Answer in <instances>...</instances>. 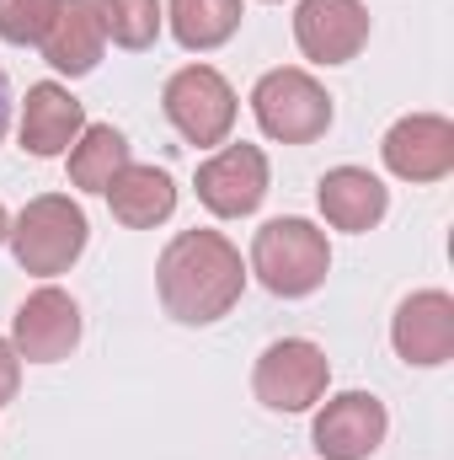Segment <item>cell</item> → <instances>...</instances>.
<instances>
[{"label": "cell", "instance_id": "6da1fadb", "mask_svg": "<svg viewBox=\"0 0 454 460\" xmlns=\"http://www.w3.org/2000/svg\"><path fill=\"white\" fill-rule=\"evenodd\" d=\"M155 289L166 316H177L182 327H209L240 300L246 262L220 230H182L155 262Z\"/></svg>", "mask_w": 454, "mask_h": 460}, {"label": "cell", "instance_id": "7a4b0ae2", "mask_svg": "<svg viewBox=\"0 0 454 460\" xmlns=\"http://www.w3.org/2000/svg\"><path fill=\"white\" fill-rule=\"evenodd\" d=\"M251 273L278 295V300H305L327 284L332 273V246L327 230H316L310 220L289 215V220H267L251 241Z\"/></svg>", "mask_w": 454, "mask_h": 460}, {"label": "cell", "instance_id": "3957f363", "mask_svg": "<svg viewBox=\"0 0 454 460\" xmlns=\"http://www.w3.org/2000/svg\"><path fill=\"white\" fill-rule=\"evenodd\" d=\"M86 209L75 204V199H65V193H43V199H32L11 230H5V241H11V252H16V262L27 268V273H38V279H54V273H65L81 252H86Z\"/></svg>", "mask_w": 454, "mask_h": 460}, {"label": "cell", "instance_id": "277c9868", "mask_svg": "<svg viewBox=\"0 0 454 460\" xmlns=\"http://www.w3.org/2000/svg\"><path fill=\"white\" fill-rule=\"evenodd\" d=\"M251 113L267 139L310 145L332 128V97L310 70H267L251 92Z\"/></svg>", "mask_w": 454, "mask_h": 460}, {"label": "cell", "instance_id": "5b68a950", "mask_svg": "<svg viewBox=\"0 0 454 460\" xmlns=\"http://www.w3.org/2000/svg\"><path fill=\"white\" fill-rule=\"evenodd\" d=\"M161 108L171 118V128L188 139V145H225L230 128H235V92L214 65H188L166 81L161 92Z\"/></svg>", "mask_w": 454, "mask_h": 460}, {"label": "cell", "instance_id": "8992f818", "mask_svg": "<svg viewBox=\"0 0 454 460\" xmlns=\"http://www.w3.org/2000/svg\"><path fill=\"white\" fill-rule=\"evenodd\" d=\"M327 380H332V364L310 338H278V343L262 348L251 391L273 412H305L327 396Z\"/></svg>", "mask_w": 454, "mask_h": 460}, {"label": "cell", "instance_id": "52a82bcc", "mask_svg": "<svg viewBox=\"0 0 454 460\" xmlns=\"http://www.w3.org/2000/svg\"><path fill=\"white\" fill-rule=\"evenodd\" d=\"M75 343H81V305L65 289L43 284L38 295H27L16 305V316H11V348H16V358H27V364H59V358L75 353Z\"/></svg>", "mask_w": 454, "mask_h": 460}, {"label": "cell", "instance_id": "ba28073f", "mask_svg": "<svg viewBox=\"0 0 454 460\" xmlns=\"http://www.w3.org/2000/svg\"><path fill=\"white\" fill-rule=\"evenodd\" d=\"M198 199L209 215L220 220H240L257 215V204L267 199V155L257 145H225L220 155H209L198 166Z\"/></svg>", "mask_w": 454, "mask_h": 460}, {"label": "cell", "instance_id": "9c48e42d", "mask_svg": "<svg viewBox=\"0 0 454 460\" xmlns=\"http://www.w3.org/2000/svg\"><path fill=\"white\" fill-rule=\"evenodd\" d=\"M385 166L401 182H439L454 172V123L439 113H406L390 123L385 145H380Z\"/></svg>", "mask_w": 454, "mask_h": 460}, {"label": "cell", "instance_id": "30bf717a", "mask_svg": "<svg viewBox=\"0 0 454 460\" xmlns=\"http://www.w3.org/2000/svg\"><path fill=\"white\" fill-rule=\"evenodd\" d=\"M385 429H390V418H385V402H380V396H369V391H342V396H332V402L316 412L310 439H316V450L327 460H369L385 445Z\"/></svg>", "mask_w": 454, "mask_h": 460}, {"label": "cell", "instance_id": "8fae6325", "mask_svg": "<svg viewBox=\"0 0 454 460\" xmlns=\"http://www.w3.org/2000/svg\"><path fill=\"white\" fill-rule=\"evenodd\" d=\"M294 43L316 65H347L369 43V11L363 0H300L294 11Z\"/></svg>", "mask_w": 454, "mask_h": 460}, {"label": "cell", "instance_id": "7c38bea8", "mask_svg": "<svg viewBox=\"0 0 454 460\" xmlns=\"http://www.w3.org/2000/svg\"><path fill=\"white\" fill-rule=\"evenodd\" d=\"M390 343L406 364L417 369H439L454 358V300L444 289H417L401 300L396 322H390Z\"/></svg>", "mask_w": 454, "mask_h": 460}, {"label": "cell", "instance_id": "4fadbf2b", "mask_svg": "<svg viewBox=\"0 0 454 460\" xmlns=\"http://www.w3.org/2000/svg\"><path fill=\"white\" fill-rule=\"evenodd\" d=\"M81 128H86V113L59 81L27 86V102H22V150L27 155L54 161V155H65L81 139Z\"/></svg>", "mask_w": 454, "mask_h": 460}, {"label": "cell", "instance_id": "5bb4252c", "mask_svg": "<svg viewBox=\"0 0 454 460\" xmlns=\"http://www.w3.org/2000/svg\"><path fill=\"white\" fill-rule=\"evenodd\" d=\"M38 49H43V59H48L59 75H70V81H75V75H92V70L102 65V49H108V32H102L97 5H92V0H65Z\"/></svg>", "mask_w": 454, "mask_h": 460}, {"label": "cell", "instance_id": "9a60e30c", "mask_svg": "<svg viewBox=\"0 0 454 460\" xmlns=\"http://www.w3.org/2000/svg\"><path fill=\"white\" fill-rule=\"evenodd\" d=\"M316 199H321L327 226L353 230V235H358V230H374L385 220V209H390V188H385L374 172H363V166H332V172L321 177Z\"/></svg>", "mask_w": 454, "mask_h": 460}, {"label": "cell", "instance_id": "2e32d148", "mask_svg": "<svg viewBox=\"0 0 454 460\" xmlns=\"http://www.w3.org/2000/svg\"><path fill=\"white\" fill-rule=\"evenodd\" d=\"M108 209H113L118 226L128 230H150L161 226V220H171V209H177V182H171V172H161V166H123L113 182H108Z\"/></svg>", "mask_w": 454, "mask_h": 460}, {"label": "cell", "instance_id": "e0dca14e", "mask_svg": "<svg viewBox=\"0 0 454 460\" xmlns=\"http://www.w3.org/2000/svg\"><path fill=\"white\" fill-rule=\"evenodd\" d=\"M123 166H128V139L113 123H86L81 139L70 145V182L81 193H108V182Z\"/></svg>", "mask_w": 454, "mask_h": 460}, {"label": "cell", "instance_id": "ac0fdd59", "mask_svg": "<svg viewBox=\"0 0 454 460\" xmlns=\"http://www.w3.org/2000/svg\"><path fill=\"white\" fill-rule=\"evenodd\" d=\"M166 16H171V38H177L182 49L209 54V49H220V43L235 38V27H240V0H171Z\"/></svg>", "mask_w": 454, "mask_h": 460}, {"label": "cell", "instance_id": "d6986e66", "mask_svg": "<svg viewBox=\"0 0 454 460\" xmlns=\"http://www.w3.org/2000/svg\"><path fill=\"white\" fill-rule=\"evenodd\" d=\"M118 49H150L161 38V0H92Z\"/></svg>", "mask_w": 454, "mask_h": 460}, {"label": "cell", "instance_id": "ffe728a7", "mask_svg": "<svg viewBox=\"0 0 454 460\" xmlns=\"http://www.w3.org/2000/svg\"><path fill=\"white\" fill-rule=\"evenodd\" d=\"M65 0H0V38L5 43H43V32L54 27Z\"/></svg>", "mask_w": 454, "mask_h": 460}, {"label": "cell", "instance_id": "44dd1931", "mask_svg": "<svg viewBox=\"0 0 454 460\" xmlns=\"http://www.w3.org/2000/svg\"><path fill=\"white\" fill-rule=\"evenodd\" d=\"M16 385H22V358H16V348L0 338V402H11Z\"/></svg>", "mask_w": 454, "mask_h": 460}, {"label": "cell", "instance_id": "7402d4cb", "mask_svg": "<svg viewBox=\"0 0 454 460\" xmlns=\"http://www.w3.org/2000/svg\"><path fill=\"white\" fill-rule=\"evenodd\" d=\"M5 128H11V81L0 70V139H5Z\"/></svg>", "mask_w": 454, "mask_h": 460}, {"label": "cell", "instance_id": "603a6c76", "mask_svg": "<svg viewBox=\"0 0 454 460\" xmlns=\"http://www.w3.org/2000/svg\"><path fill=\"white\" fill-rule=\"evenodd\" d=\"M5 230H11V220H5V204H0V241H5Z\"/></svg>", "mask_w": 454, "mask_h": 460}]
</instances>
